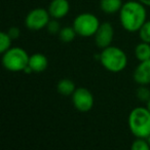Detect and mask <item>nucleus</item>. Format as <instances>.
Here are the masks:
<instances>
[{
    "label": "nucleus",
    "mask_w": 150,
    "mask_h": 150,
    "mask_svg": "<svg viewBox=\"0 0 150 150\" xmlns=\"http://www.w3.org/2000/svg\"><path fill=\"white\" fill-rule=\"evenodd\" d=\"M118 16L121 27L129 33L138 32L147 21L146 6L138 0H129L123 3Z\"/></svg>",
    "instance_id": "1"
},
{
    "label": "nucleus",
    "mask_w": 150,
    "mask_h": 150,
    "mask_svg": "<svg viewBox=\"0 0 150 150\" xmlns=\"http://www.w3.org/2000/svg\"><path fill=\"white\" fill-rule=\"evenodd\" d=\"M100 61L102 67L111 73H119L127 66V56L125 50L118 46L110 45L100 52Z\"/></svg>",
    "instance_id": "2"
},
{
    "label": "nucleus",
    "mask_w": 150,
    "mask_h": 150,
    "mask_svg": "<svg viewBox=\"0 0 150 150\" xmlns=\"http://www.w3.org/2000/svg\"><path fill=\"white\" fill-rule=\"evenodd\" d=\"M129 132L136 138L147 139L150 136V111L147 107H136L127 117Z\"/></svg>",
    "instance_id": "3"
},
{
    "label": "nucleus",
    "mask_w": 150,
    "mask_h": 150,
    "mask_svg": "<svg viewBox=\"0 0 150 150\" xmlns=\"http://www.w3.org/2000/svg\"><path fill=\"white\" fill-rule=\"evenodd\" d=\"M30 56L24 48L15 46L2 54L1 63L5 70L9 72H22L28 66Z\"/></svg>",
    "instance_id": "4"
},
{
    "label": "nucleus",
    "mask_w": 150,
    "mask_h": 150,
    "mask_svg": "<svg viewBox=\"0 0 150 150\" xmlns=\"http://www.w3.org/2000/svg\"><path fill=\"white\" fill-rule=\"evenodd\" d=\"M100 25L101 23L98 17L91 13H79L78 16H76L72 24L77 36L84 38L94 36Z\"/></svg>",
    "instance_id": "5"
},
{
    "label": "nucleus",
    "mask_w": 150,
    "mask_h": 150,
    "mask_svg": "<svg viewBox=\"0 0 150 150\" xmlns=\"http://www.w3.org/2000/svg\"><path fill=\"white\" fill-rule=\"evenodd\" d=\"M50 19L52 17L47 9L42 8V7H36V8L31 9L27 13L24 23L27 29L31 31H39V30L45 29Z\"/></svg>",
    "instance_id": "6"
},
{
    "label": "nucleus",
    "mask_w": 150,
    "mask_h": 150,
    "mask_svg": "<svg viewBox=\"0 0 150 150\" xmlns=\"http://www.w3.org/2000/svg\"><path fill=\"white\" fill-rule=\"evenodd\" d=\"M72 104L75 109L81 113L90 112L95 104V99L92 92L86 88H77L71 96Z\"/></svg>",
    "instance_id": "7"
},
{
    "label": "nucleus",
    "mask_w": 150,
    "mask_h": 150,
    "mask_svg": "<svg viewBox=\"0 0 150 150\" xmlns=\"http://www.w3.org/2000/svg\"><path fill=\"white\" fill-rule=\"evenodd\" d=\"M94 38L96 45L101 50L112 45L113 39H114V28L112 24H110L109 22L101 23L100 27L94 35Z\"/></svg>",
    "instance_id": "8"
},
{
    "label": "nucleus",
    "mask_w": 150,
    "mask_h": 150,
    "mask_svg": "<svg viewBox=\"0 0 150 150\" xmlns=\"http://www.w3.org/2000/svg\"><path fill=\"white\" fill-rule=\"evenodd\" d=\"M134 81L139 86L150 84V59L139 62L133 74Z\"/></svg>",
    "instance_id": "9"
},
{
    "label": "nucleus",
    "mask_w": 150,
    "mask_h": 150,
    "mask_svg": "<svg viewBox=\"0 0 150 150\" xmlns=\"http://www.w3.org/2000/svg\"><path fill=\"white\" fill-rule=\"evenodd\" d=\"M47 11L52 19H63L70 11V3L68 0H52L48 4Z\"/></svg>",
    "instance_id": "10"
},
{
    "label": "nucleus",
    "mask_w": 150,
    "mask_h": 150,
    "mask_svg": "<svg viewBox=\"0 0 150 150\" xmlns=\"http://www.w3.org/2000/svg\"><path fill=\"white\" fill-rule=\"evenodd\" d=\"M28 66L35 73L43 72L48 67V59L43 54L35 52V54L30 56Z\"/></svg>",
    "instance_id": "11"
},
{
    "label": "nucleus",
    "mask_w": 150,
    "mask_h": 150,
    "mask_svg": "<svg viewBox=\"0 0 150 150\" xmlns=\"http://www.w3.org/2000/svg\"><path fill=\"white\" fill-rule=\"evenodd\" d=\"M122 5V0H101L100 1L101 11L107 15L118 13Z\"/></svg>",
    "instance_id": "12"
},
{
    "label": "nucleus",
    "mask_w": 150,
    "mask_h": 150,
    "mask_svg": "<svg viewBox=\"0 0 150 150\" xmlns=\"http://www.w3.org/2000/svg\"><path fill=\"white\" fill-rule=\"evenodd\" d=\"M76 86L73 80L69 79V78H63V79L59 80L57 83V91L60 95L65 97H70L73 95V93L76 90Z\"/></svg>",
    "instance_id": "13"
},
{
    "label": "nucleus",
    "mask_w": 150,
    "mask_h": 150,
    "mask_svg": "<svg viewBox=\"0 0 150 150\" xmlns=\"http://www.w3.org/2000/svg\"><path fill=\"white\" fill-rule=\"evenodd\" d=\"M135 57L139 62L150 59V43L141 41L135 47Z\"/></svg>",
    "instance_id": "14"
},
{
    "label": "nucleus",
    "mask_w": 150,
    "mask_h": 150,
    "mask_svg": "<svg viewBox=\"0 0 150 150\" xmlns=\"http://www.w3.org/2000/svg\"><path fill=\"white\" fill-rule=\"evenodd\" d=\"M58 35L63 43H70V42H72L75 39L77 34L75 32L73 26H67V27L61 28Z\"/></svg>",
    "instance_id": "15"
},
{
    "label": "nucleus",
    "mask_w": 150,
    "mask_h": 150,
    "mask_svg": "<svg viewBox=\"0 0 150 150\" xmlns=\"http://www.w3.org/2000/svg\"><path fill=\"white\" fill-rule=\"evenodd\" d=\"M11 42H13V38L8 35L7 32L2 31L0 33V52L3 54L7 50L11 47Z\"/></svg>",
    "instance_id": "16"
},
{
    "label": "nucleus",
    "mask_w": 150,
    "mask_h": 150,
    "mask_svg": "<svg viewBox=\"0 0 150 150\" xmlns=\"http://www.w3.org/2000/svg\"><path fill=\"white\" fill-rule=\"evenodd\" d=\"M138 34H139V38L141 41L150 43V20L143 24V26L138 31Z\"/></svg>",
    "instance_id": "17"
},
{
    "label": "nucleus",
    "mask_w": 150,
    "mask_h": 150,
    "mask_svg": "<svg viewBox=\"0 0 150 150\" xmlns=\"http://www.w3.org/2000/svg\"><path fill=\"white\" fill-rule=\"evenodd\" d=\"M136 97L139 101L144 103H147L150 99V90L147 86H139V88L136 91Z\"/></svg>",
    "instance_id": "18"
},
{
    "label": "nucleus",
    "mask_w": 150,
    "mask_h": 150,
    "mask_svg": "<svg viewBox=\"0 0 150 150\" xmlns=\"http://www.w3.org/2000/svg\"><path fill=\"white\" fill-rule=\"evenodd\" d=\"M132 150H150V146L147 139L144 138H136L131 146Z\"/></svg>",
    "instance_id": "19"
},
{
    "label": "nucleus",
    "mask_w": 150,
    "mask_h": 150,
    "mask_svg": "<svg viewBox=\"0 0 150 150\" xmlns=\"http://www.w3.org/2000/svg\"><path fill=\"white\" fill-rule=\"evenodd\" d=\"M45 29H46V31L50 34H52V35H57V34H59V32H60V30H61V25H60V23H59V20L50 19V21L48 22Z\"/></svg>",
    "instance_id": "20"
},
{
    "label": "nucleus",
    "mask_w": 150,
    "mask_h": 150,
    "mask_svg": "<svg viewBox=\"0 0 150 150\" xmlns=\"http://www.w3.org/2000/svg\"><path fill=\"white\" fill-rule=\"evenodd\" d=\"M6 32L8 33V35L13 38V40L18 39V38L20 37V35H21V30H20L18 27H15V26L11 27Z\"/></svg>",
    "instance_id": "21"
},
{
    "label": "nucleus",
    "mask_w": 150,
    "mask_h": 150,
    "mask_svg": "<svg viewBox=\"0 0 150 150\" xmlns=\"http://www.w3.org/2000/svg\"><path fill=\"white\" fill-rule=\"evenodd\" d=\"M141 3H143L145 6H149L150 7V0H138Z\"/></svg>",
    "instance_id": "22"
},
{
    "label": "nucleus",
    "mask_w": 150,
    "mask_h": 150,
    "mask_svg": "<svg viewBox=\"0 0 150 150\" xmlns=\"http://www.w3.org/2000/svg\"><path fill=\"white\" fill-rule=\"evenodd\" d=\"M146 107H147V109L150 111V99L147 101V103H146Z\"/></svg>",
    "instance_id": "23"
},
{
    "label": "nucleus",
    "mask_w": 150,
    "mask_h": 150,
    "mask_svg": "<svg viewBox=\"0 0 150 150\" xmlns=\"http://www.w3.org/2000/svg\"><path fill=\"white\" fill-rule=\"evenodd\" d=\"M147 141H148V143H149V146H150V136L147 138Z\"/></svg>",
    "instance_id": "24"
}]
</instances>
